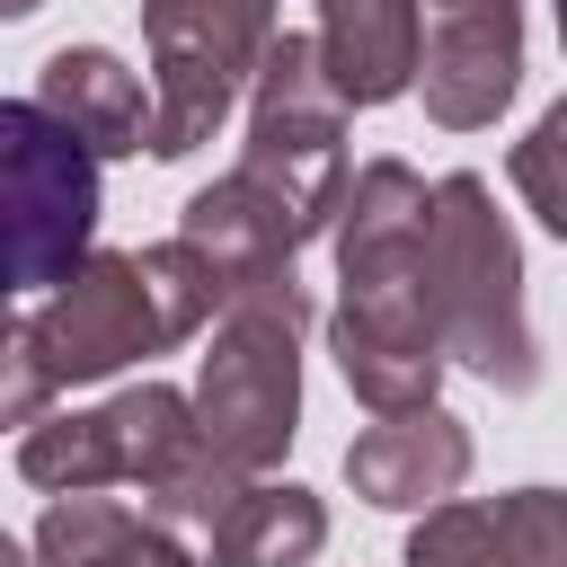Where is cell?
I'll list each match as a JSON object with an SVG mask.
<instances>
[{
  "label": "cell",
  "instance_id": "cell-17",
  "mask_svg": "<svg viewBox=\"0 0 567 567\" xmlns=\"http://www.w3.org/2000/svg\"><path fill=\"white\" fill-rule=\"evenodd\" d=\"M505 177H514L523 213H532L549 239H567V97H558V106H540V124L514 142Z\"/></svg>",
  "mask_w": 567,
  "mask_h": 567
},
{
  "label": "cell",
  "instance_id": "cell-3",
  "mask_svg": "<svg viewBox=\"0 0 567 567\" xmlns=\"http://www.w3.org/2000/svg\"><path fill=\"white\" fill-rule=\"evenodd\" d=\"M301 328H310V292L275 275L221 301L213 346L195 363V425L248 478H266L301 434Z\"/></svg>",
  "mask_w": 567,
  "mask_h": 567
},
{
  "label": "cell",
  "instance_id": "cell-1",
  "mask_svg": "<svg viewBox=\"0 0 567 567\" xmlns=\"http://www.w3.org/2000/svg\"><path fill=\"white\" fill-rule=\"evenodd\" d=\"M221 275L195 239H159V248H89L44 301H27L0 337V416L27 434L53 416L62 390L80 381H115L124 363H151L186 337H204L221 319Z\"/></svg>",
  "mask_w": 567,
  "mask_h": 567
},
{
  "label": "cell",
  "instance_id": "cell-15",
  "mask_svg": "<svg viewBox=\"0 0 567 567\" xmlns=\"http://www.w3.org/2000/svg\"><path fill=\"white\" fill-rule=\"evenodd\" d=\"M177 239H195L204 257H213V275H221V292H248V284H275V275H292V257H301V239H292V221L230 168V177H213V186H195L186 195V213H177Z\"/></svg>",
  "mask_w": 567,
  "mask_h": 567
},
{
  "label": "cell",
  "instance_id": "cell-7",
  "mask_svg": "<svg viewBox=\"0 0 567 567\" xmlns=\"http://www.w3.org/2000/svg\"><path fill=\"white\" fill-rule=\"evenodd\" d=\"M195 443H204L195 390L133 381V390H115L97 408H71V416L27 425L18 434V478L44 487V496H80V487H133V496H151Z\"/></svg>",
  "mask_w": 567,
  "mask_h": 567
},
{
  "label": "cell",
  "instance_id": "cell-12",
  "mask_svg": "<svg viewBox=\"0 0 567 567\" xmlns=\"http://www.w3.org/2000/svg\"><path fill=\"white\" fill-rule=\"evenodd\" d=\"M35 97H44L97 159L151 151V133H159V97H151V80H142L124 53H106V44H62V53H44Z\"/></svg>",
  "mask_w": 567,
  "mask_h": 567
},
{
  "label": "cell",
  "instance_id": "cell-22",
  "mask_svg": "<svg viewBox=\"0 0 567 567\" xmlns=\"http://www.w3.org/2000/svg\"><path fill=\"white\" fill-rule=\"evenodd\" d=\"M558 44H567V0H558Z\"/></svg>",
  "mask_w": 567,
  "mask_h": 567
},
{
  "label": "cell",
  "instance_id": "cell-13",
  "mask_svg": "<svg viewBox=\"0 0 567 567\" xmlns=\"http://www.w3.org/2000/svg\"><path fill=\"white\" fill-rule=\"evenodd\" d=\"M310 35L354 106H390L425 71V0H319Z\"/></svg>",
  "mask_w": 567,
  "mask_h": 567
},
{
  "label": "cell",
  "instance_id": "cell-8",
  "mask_svg": "<svg viewBox=\"0 0 567 567\" xmlns=\"http://www.w3.org/2000/svg\"><path fill=\"white\" fill-rule=\"evenodd\" d=\"M425 230H434V186L408 159H363L337 213V292L354 301H434L425 284Z\"/></svg>",
  "mask_w": 567,
  "mask_h": 567
},
{
  "label": "cell",
  "instance_id": "cell-10",
  "mask_svg": "<svg viewBox=\"0 0 567 567\" xmlns=\"http://www.w3.org/2000/svg\"><path fill=\"white\" fill-rule=\"evenodd\" d=\"M328 354L346 372V390L372 408V416H408V408H434L443 372H452V346H443V319L434 301H346L328 310Z\"/></svg>",
  "mask_w": 567,
  "mask_h": 567
},
{
  "label": "cell",
  "instance_id": "cell-19",
  "mask_svg": "<svg viewBox=\"0 0 567 567\" xmlns=\"http://www.w3.org/2000/svg\"><path fill=\"white\" fill-rule=\"evenodd\" d=\"M496 558L505 567H567V487H505L496 496Z\"/></svg>",
  "mask_w": 567,
  "mask_h": 567
},
{
  "label": "cell",
  "instance_id": "cell-21",
  "mask_svg": "<svg viewBox=\"0 0 567 567\" xmlns=\"http://www.w3.org/2000/svg\"><path fill=\"white\" fill-rule=\"evenodd\" d=\"M0 9H9V18H27V9H44V0H0Z\"/></svg>",
  "mask_w": 567,
  "mask_h": 567
},
{
  "label": "cell",
  "instance_id": "cell-9",
  "mask_svg": "<svg viewBox=\"0 0 567 567\" xmlns=\"http://www.w3.org/2000/svg\"><path fill=\"white\" fill-rule=\"evenodd\" d=\"M416 89L443 133H487L523 89V0H425Z\"/></svg>",
  "mask_w": 567,
  "mask_h": 567
},
{
  "label": "cell",
  "instance_id": "cell-4",
  "mask_svg": "<svg viewBox=\"0 0 567 567\" xmlns=\"http://www.w3.org/2000/svg\"><path fill=\"white\" fill-rule=\"evenodd\" d=\"M346 115H354V97L337 89L319 35H275V53H266V71H257V89H248L239 177L292 221L301 248H310L319 230H337V213H346V186H354Z\"/></svg>",
  "mask_w": 567,
  "mask_h": 567
},
{
  "label": "cell",
  "instance_id": "cell-2",
  "mask_svg": "<svg viewBox=\"0 0 567 567\" xmlns=\"http://www.w3.org/2000/svg\"><path fill=\"white\" fill-rule=\"evenodd\" d=\"M425 284H434V319H443V346L461 372H478L496 399L540 390V337L523 310V239L496 213V186L478 168L434 177Z\"/></svg>",
  "mask_w": 567,
  "mask_h": 567
},
{
  "label": "cell",
  "instance_id": "cell-11",
  "mask_svg": "<svg viewBox=\"0 0 567 567\" xmlns=\"http://www.w3.org/2000/svg\"><path fill=\"white\" fill-rule=\"evenodd\" d=\"M470 478V425L434 399V408H408V416H381L346 443V487L381 514H425L443 496H461Z\"/></svg>",
  "mask_w": 567,
  "mask_h": 567
},
{
  "label": "cell",
  "instance_id": "cell-18",
  "mask_svg": "<svg viewBox=\"0 0 567 567\" xmlns=\"http://www.w3.org/2000/svg\"><path fill=\"white\" fill-rule=\"evenodd\" d=\"M399 567H505V558H496V505H478V496L425 505Z\"/></svg>",
  "mask_w": 567,
  "mask_h": 567
},
{
  "label": "cell",
  "instance_id": "cell-6",
  "mask_svg": "<svg viewBox=\"0 0 567 567\" xmlns=\"http://www.w3.org/2000/svg\"><path fill=\"white\" fill-rule=\"evenodd\" d=\"M0 186H9V292L44 301L97 239V151L44 106H0Z\"/></svg>",
  "mask_w": 567,
  "mask_h": 567
},
{
  "label": "cell",
  "instance_id": "cell-14",
  "mask_svg": "<svg viewBox=\"0 0 567 567\" xmlns=\"http://www.w3.org/2000/svg\"><path fill=\"white\" fill-rule=\"evenodd\" d=\"M35 558L44 567H204L177 540V523H159L133 496H106V487L53 496L44 523H35Z\"/></svg>",
  "mask_w": 567,
  "mask_h": 567
},
{
  "label": "cell",
  "instance_id": "cell-20",
  "mask_svg": "<svg viewBox=\"0 0 567 567\" xmlns=\"http://www.w3.org/2000/svg\"><path fill=\"white\" fill-rule=\"evenodd\" d=\"M0 567H44V558H27V549H9V540H0Z\"/></svg>",
  "mask_w": 567,
  "mask_h": 567
},
{
  "label": "cell",
  "instance_id": "cell-5",
  "mask_svg": "<svg viewBox=\"0 0 567 567\" xmlns=\"http://www.w3.org/2000/svg\"><path fill=\"white\" fill-rule=\"evenodd\" d=\"M275 35H284L275 0H142V53H151V97H159L151 159L204 151L221 115L257 89Z\"/></svg>",
  "mask_w": 567,
  "mask_h": 567
},
{
  "label": "cell",
  "instance_id": "cell-16",
  "mask_svg": "<svg viewBox=\"0 0 567 567\" xmlns=\"http://www.w3.org/2000/svg\"><path fill=\"white\" fill-rule=\"evenodd\" d=\"M328 549V505L292 478H248L239 505L204 532V567H310Z\"/></svg>",
  "mask_w": 567,
  "mask_h": 567
}]
</instances>
